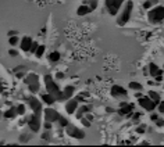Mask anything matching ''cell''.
Wrapping results in <instances>:
<instances>
[{
	"instance_id": "d6986e66",
	"label": "cell",
	"mask_w": 164,
	"mask_h": 147,
	"mask_svg": "<svg viewBox=\"0 0 164 147\" xmlns=\"http://www.w3.org/2000/svg\"><path fill=\"white\" fill-rule=\"evenodd\" d=\"M149 97L156 103V104H158V103H160V94H158L157 92H153V90H150V92H149Z\"/></svg>"
},
{
	"instance_id": "7bdbcfd3",
	"label": "cell",
	"mask_w": 164,
	"mask_h": 147,
	"mask_svg": "<svg viewBox=\"0 0 164 147\" xmlns=\"http://www.w3.org/2000/svg\"><path fill=\"white\" fill-rule=\"evenodd\" d=\"M157 118H158V117H157V115H156V114H152V119H153V121H156V119H157Z\"/></svg>"
},
{
	"instance_id": "e575fe53",
	"label": "cell",
	"mask_w": 164,
	"mask_h": 147,
	"mask_svg": "<svg viewBox=\"0 0 164 147\" xmlns=\"http://www.w3.org/2000/svg\"><path fill=\"white\" fill-rule=\"evenodd\" d=\"M45 128L49 130L50 128H52V122H50V121H46V122H45Z\"/></svg>"
},
{
	"instance_id": "f1b7e54d",
	"label": "cell",
	"mask_w": 164,
	"mask_h": 147,
	"mask_svg": "<svg viewBox=\"0 0 164 147\" xmlns=\"http://www.w3.org/2000/svg\"><path fill=\"white\" fill-rule=\"evenodd\" d=\"M58 122H60V125H61V126H68V119H67V118H63V117H60V119H58Z\"/></svg>"
},
{
	"instance_id": "9a60e30c",
	"label": "cell",
	"mask_w": 164,
	"mask_h": 147,
	"mask_svg": "<svg viewBox=\"0 0 164 147\" xmlns=\"http://www.w3.org/2000/svg\"><path fill=\"white\" fill-rule=\"evenodd\" d=\"M91 11H92V9L88 6V4H82V6L78 7V10H76V14H78V15H85V14H89Z\"/></svg>"
},
{
	"instance_id": "8fae6325",
	"label": "cell",
	"mask_w": 164,
	"mask_h": 147,
	"mask_svg": "<svg viewBox=\"0 0 164 147\" xmlns=\"http://www.w3.org/2000/svg\"><path fill=\"white\" fill-rule=\"evenodd\" d=\"M111 94L114 97H125L127 96V90L122 86H120V85H114L111 87Z\"/></svg>"
},
{
	"instance_id": "3957f363",
	"label": "cell",
	"mask_w": 164,
	"mask_h": 147,
	"mask_svg": "<svg viewBox=\"0 0 164 147\" xmlns=\"http://www.w3.org/2000/svg\"><path fill=\"white\" fill-rule=\"evenodd\" d=\"M149 21L153 22V24H157V22H161L164 20V7L163 6H157L155 7L153 10H150L149 14Z\"/></svg>"
},
{
	"instance_id": "484cf974",
	"label": "cell",
	"mask_w": 164,
	"mask_h": 147,
	"mask_svg": "<svg viewBox=\"0 0 164 147\" xmlns=\"http://www.w3.org/2000/svg\"><path fill=\"white\" fill-rule=\"evenodd\" d=\"M43 53H45V46H39V47H38V50L35 51V54H36V57H38V58L42 57Z\"/></svg>"
},
{
	"instance_id": "cb8c5ba5",
	"label": "cell",
	"mask_w": 164,
	"mask_h": 147,
	"mask_svg": "<svg viewBox=\"0 0 164 147\" xmlns=\"http://www.w3.org/2000/svg\"><path fill=\"white\" fill-rule=\"evenodd\" d=\"M15 114H17V108H11V110H7V111L4 112V117L6 118H13Z\"/></svg>"
},
{
	"instance_id": "5bb4252c",
	"label": "cell",
	"mask_w": 164,
	"mask_h": 147,
	"mask_svg": "<svg viewBox=\"0 0 164 147\" xmlns=\"http://www.w3.org/2000/svg\"><path fill=\"white\" fill-rule=\"evenodd\" d=\"M32 42H34V40L31 39L29 36H24V38L21 39V43H20V45H21V49L24 51H29L31 46H32Z\"/></svg>"
},
{
	"instance_id": "6da1fadb",
	"label": "cell",
	"mask_w": 164,
	"mask_h": 147,
	"mask_svg": "<svg viewBox=\"0 0 164 147\" xmlns=\"http://www.w3.org/2000/svg\"><path fill=\"white\" fill-rule=\"evenodd\" d=\"M45 85H46V89H47V93L52 94V96L54 97L56 100H58V101H63V100H65V97H64V93L61 92L60 89H58V86L56 85V82L53 81L50 75H46L45 76Z\"/></svg>"
},
{
	"instance_id": "ffe728a7",
	"label": "cell",
	"mask_w": 164,
	"mask_h": 147,
	"mask_svg": "<svg viewBox=\"0 0 164 147\" xmlns=\"http://www.w3.org/2000/svg\"><path fill=\"white\" fill-rule=\"evenodd\" d=\"M49 60L53 61V63L58 61V60H60V53H58V51H53V53H50V56H49Z\"/></svg>"
},
{
	"instance_id": "b9f144b4",
	"label": "cell",
	"mask_w": 164,
	"mask_h": 147,
	"mask_svg": "<svg viewBox=\"0 0 164 147\" xmlns=\"http://www.w3.org/2000/svg\"><path fill=\"white\" fill-rule=\"evenodd\" d=\"M15 33H17V32H15V31H10V32H9V35H10V36H14Z\"/></svg>"
},
{
	"instance_id": "30bf717a",
	"label": "cell",
	"mask_w": 164,
	"mask_h": 147,
	"mask_svg": "<svg viewBox=\"0 0 164 147\" xmlns=\"http://www.w3.org/2000/svg\"><path fill=\"white\" fill-rule=\"evenodd\" d=\"M28 101H29V105H31V108L34 110L35 114L40 115V111H42V105H40L39 100L35 99V97H29V99H28Z\"/></svg>"
},
{
	"instance_id": "f546056e",
	"label": "cell",
	"mask_w": 164,
	"mask_h": 147,
	"mask_svg": "<svg viewBox=\"0 0 164 147\" xmlns=\"http://www.w3.org/2000/svg\"><path fill=\"white\" fill-rule=\"evenodd\" d=\"M38 47H39V45H38L36 42H32V46H31V53H35V51L38 50Z\"/></svg>"
},
{
	"instance_id": "e0dca14e",
	"label": "cell",
	"mask_w": 164,
	"mask_h": 147,
	"mask_svg": "<svg viewBox=\"0 0 164 147\" xmlns=\"http://www.w3.org/2000/svg\"><path fill=\"white\" fill-rule=\"evenodd\" d=\"M42 99H43V101H45L46 104H49V105H50V104H53V103H54V100H56L54 97H53L50 93H47V94H43V96H42Z\"/></svg>"
},
{
	"instance_id": "d590c367",
	"label": "cell",
	"mask_w": 164,
	"mask_h": 147,
	"mask_svg": "<svg viewBox=\"0 0 164 147\" xmlns=\"http://www.w3.org/2000/svg\"><path fill=\"white\" fill-rule=\"evenodd\" d=\"M42 138L45 139V140H49V139H50V133H49V132L43 133V135H42Z\"/></svg>"
},
{
	"instance_id": "2e32d148",
	"label": "cell",
	"mask_w": 164,
	"mask_h": 147,
	"mask_svg": "<svg viewBox=\"0 0 164 147\" xmlns=\"http://www.w3.org/2000/svg\"><path fill=\"white\" fill-rule=\"evenodd\" d=\"M149 72H150V76H156V75H158V74L163 72V71L158 69V67L156 65L155 63H152V64H149Z\"/></svg>"
},
{
	"instance_id": "60d3db41",
	"label": "cell",
	"mask_w": 164,
	"mask_h": 147,
	"mask_svg": "<svg viewBox=\"0 0 164 147\" xmlns=\"http://www.w3.org/2000/svg\"><path fill=\"white\" fill-rule=\"evenodd\" d=\"M140 117V114H139V112H136V114H134V119H138V118H139Z\"/></svg>"
},
{
	"instance_id": "7c38bea8",
	"label": "cell",
	"mask_w": 164,
	"mask_h": 147,
	"mask_svg": "<svg viewBox=\"0 0 164 147\" xmlns=\"http://www.w3.org/2000/svg\"><path fill=\"white\" fill-rule=\"evenodd\" d=\"M134 110V104H128V103H121L120 105V110H118V114L121 115H129Z\"/></svg>"
},
{
	"instance_id": "277c9868",
	"label": "cell",
	"mask_w": 164,
	"mask_h": 147,
	"mask_svg": "<svg viewBox=\"0 0 164 147\" xmlns=\"http://www.w3.org/2000/svg\"><path fill=\"white\" fill-rule=\"evenodd\" d=\"M25 83L29 86L31 92L36 93L38 87H39V78H38L36 74H29V75H27V78H25Z\"/></svg>"
},
{
	"instance_id": "ba28073f",
	"label": "cell",
	"mask_w": 164,
	"mask_h": 147,
	"mask_svg": "<svg viewBox=\"0 0 164 147\" xmlns=\"http://www.w3.org/2000/svg\"><path fill=\"white\" fill-rule=\"evenodd\" d=\"M67 133L71 136V138H75V139H84L85 138V132H82L81 129H78L76 126H73V125L67 126Z\"/></svg>"
},
{
	"instance_id": "74e56055",
	"label": "cell",
	"mask_w": 164,
	"mask_h": 147,
	"mask_svg": "<svg viewBox=\"0 0 164 147\" xmlns=\"http://www.w3.org/2000/svg\"><path fill=\"white\" fill-rule=\"evenodd\" d=\"M9 54H10V56H11V57H15V56H17V54H18V53H17V51H15V50H10V51H9Z\"/></svg>"
},
{
	"instance_id": "5b68a950",
	"label": "cell",
	"mask_w": 164,
	"mask_h": 147,
	"mask_svg": "<svg viewBox=\"0 0 164 147\" xmlns=\"http://www.w3.org/2000/svg\"><path fill=\"white\" fill-rule=\"evenodd\" d=\"M124 2L125 0H106V7L111 15H117L120 7H121V4L124 3Z\"/></svg>"
},
{
	"instance_id": "44dd1931",
	"label": "cell",
	"mask_w": 164,
	"mask_h": 147,
	"mask_svg": "<svg viewBox=\"0 0 164 147\" xmlns=\"http://www.w3.org/2000/svg\"><path fill=\"white\" fill-rule=\"evenodd\" d=\"M88 111H89V108L85 107V105H82L81 108H78V111H76V117H78V118H82V115L86 114Z\"/></svg>"
},
{
	"instance_id": "d4e9b609",
	"label": "cell",
	"mask_w": 164,
	"mask_h": 147,
	"mask_svg": "<svg viewBox=\"0 0 164 147\" xmlns=\"http://www.w3.org/2000/svg\"><path fill=\"white\" fill-rule=\"evenodd\" d=\"M129 89H134V90H142V85L138 83V82H129Z\"/></svg>"
},
{
	"instance_id": "9c48e42d",
	"label": "cell",
	"mask_w": 164,
	"mask_h": 147,
	"mask_svg": "<svg viewBox=\"0 0 164 147\" xmlns=\"http://www.w3.org/2000/svg\"><path fill=\"white\" fill-rule=\"evenodd\" d=\"M45 119L46 121H50V122H54V121L60 119V114H58L56 110L46 108V110H45Z\"/></svg>"
},
{
	"instance_id": "4fadbf2b",
	"label": "cell",
	"mask_w": 164,
	"mask_h": 147,
	"mask_svg": "<svg viewBox=\"0 0 164 147\" xmlns=\"http://www.w3.org/2000/svg\"><path fill=\"white\" fill-rule=\"evenodd\" d=\"M76 110H78V100L76 99L70 100V101L65 104V111H67L68 114H74Z\"/></svg>"
},
{
	"instance_id": "52a82bcc",
	"label": "cell",
	"mask_w": 164,
	"mask_h": 147,
	"mask_svg": "<svg viewBox=\"0 0 164 147\" xmlns=\"http://www.w3.org/2000/svg\"><path fill=\"white\" fill-rule=\"evenodd\" d=\"M27 121H28V125H29V129L32 132H38L40 129V115L34 112V115H31Z\"/></svg>"
},
{
	"instance_id": "1f68e13d",
	"label": "cell",
	"mask_w": 164,
	"mask_h": 147,
	"mask_svg": "<svg viewBox=\"0 0 164 147\" xmlns=\"http://www.w3.org/2000/svg\"><path fill=\"white\" fill-rule=\"evenodd\" d=\"M82 123H84L86 128H89V126H91V122H89L88 118H82Z\"/></svg>"
},
{
	"instance_id": "7402d4cb",
	"label": "cell",
	"mask_w": 164,
	"mask_h": 147,
	"mask_svg": "<svg viewBox=\"0 0 164 147\" xmlns=\"http://www.w3.org/2000/svg\"><path fill=\"white\" fill-rule=\"evenodd\" d=\"M157 2L158 0H146L145 3H143V9H150V7L153 6V4H157Z\"/></svg>"
},
{
	"instance_id": "d6a6232c",
	"label": "cell",
	"mask_w": 164,
	"mask_h": 147,
	"mask_svg": "<svg viewBox=\"0 0 164 147\" xmlns=\"http://www.w3.org/2000/svg\"><path fill=\"white\" fill-rule=\"evenodd\" d=\"M158 111L164 114V101H160V103H158Z\"/></svg>"
},
{
	"instance_id": "8d00e7d4",
	"label": "cell",
	"mask_w": 164,
	"mask_h": 147,
	"mask_svg": "<svg viewBox=\"0 0 164 147\" xmlns=\"http://www.w3.org/2000/svg\"><path fill=\"white\" fill-rule=\"evenodd\" d=\"M136 132L138 133H145V126H139V128L136 129Z\"/></svg>"
},
{
	"instance_id": "603a6c76",
	"label": "cell",
	"mask_w": 164,
	"mask_h": 147,
	"mask_svg": "<svg viewBox=\"0 0 164 147\" xmlns=\"http://www.w3.org/2000/svg\"><path fill=\"white\" fill-rule=\"evenodd\" d=\"M84 4H88L92 10H95L97 7V0H85V2H84Z\"/></svg>"
},
{
	"instance_id": "f35d334b",
	"label": "cell",
	"mask_w": 164,
	"mask_h": 147,
	"mask_svg": "<svg viewBox=\"0 0 164 147\" xmlns=\"http://www.w3.org/2000/svg\"><path fill=\"white\" fill-rule=\"evenodd\" d=\"M56 78H57V79H63V78H64V74H63V72H57Z\"/></svg>"
},
{
	"instance_id": "7a4b0ae2",
	"label": "cell",
	"mask_w": 164,
	"mask_h": 147,
	"mask_svg": "<svg viewBox=\"0 0 164 147\" xmlns=\"http://www.w3.org/2000/svg\"><path fill=\"white\" fill-rule=\"evenodd\" d=\"M132 9H134V3H132V2L129 0V2H127V3H125L124 10L121 11L118 20H117V25H120V27H124V25L127 24L128 21H129L131 14H132Z\"/></svg>"
},
{
	"instance_id": "8992f818",
	"label": "cell",
	"mask_w": 164,
	"mask_h": 147,
	"mask_svg": "<svg viewBox=\"0 0 164 147\" xmlns=\"http://www.w3.org/2000/svg\"><path fill=\"white\" fill-rule=\"evenodd\" d=\"M138 101H139L140 107H143L145 110H147V111H153L156 108V103L150 99L149 94H147V96H140L139 99H138Z\"/></svg>"
},
{
	"instance_id": "836d02e7",
	"label": "cell",
	"mask_w": 164,
	"mask_h": 147,
	"mask_svg": "<svg viewBox=\"0 0 164 147\" xmlns=\"http://www.w3.org/2000/svg\"><path fill=\"white\" fill-rule=\"evenodd\" d=\"M155 78H156V82H161V81H163V72H160V74H158V75H156Z\"/></svg>"
},
{
	"instance_id": "ac0fdd59",
	"label": "cell",
	"mask_w": 164,
	"mask_h": 147,
	"mask_svg": "<svg viewBox=\"0 0 164 147\" xmlns=\"http://www.w3.org/2000/svg\"><path fill=\"white\" fill-rule=\"evenodd\" d=\"M64 97H65V100L67 99H71V96H73V93H74V87L73 86H67L65 89H64Z\"/></svg>"
},
{
	"instance_id": "4dcf8cb0",
	"label": "cell",
	"mask_w": 164,
	"mask_h": 147,
	"mask_svg": "<svg viewBox=\"0 0 164 147\" xmlns=\"http://www.w3.org/2000/svg\"><path fill=\"white\" fill-rule=\"evenodd\" d=\"M156 125H157L158 128H161V126L164 125V119H161V118H157V119H156Z\"/></svg>"
},
{
	"instance_id": "ab89813d",
	"label": "cell",
	"mask_w": 164,
	"mask_h": 147,
	"mask_svg": "<svg viewBox=\"0 0 164 147\" xmlns=\"http://www.w3.org/2000/svg\"><path fill=\"white\" fill-rule=\"evenodd\" d=\"M27 139H29V136L24 135V136H22V138H21V141H25V140H27Z\"/></svg>"
},
{
	"instance_id": "4316f807",
	"label": "cell",
	"mask_w": 164,
	"mask_h": 147,
	"mask_svg": "<svg viewBox=\"0 0 164 147\" xmlns=\"http://www.w3.org/2000/svg\"><path fill=\"white\" fill-rule=\"evenodd\" d=\"M9 43L11 46H15V45H18V38H17V36H10V40H9Z\"/></svg>"
},
{
	"instance_id": "83f0119b",
	"label": "cell",
	"mask_w": 164,
	"mask_h": 147,
	"mask_svg": "<svg viewBox=\"0 0 164 147\" xmlns=\"http://www.w3.org/2000/svg\"><path fill=\"white\" fill-rule=\"evenodd\" d=\"M17 114H20V115L25 114V105L24 104H20L18 107H17Z\"/></svg>"
}]
</instances>
